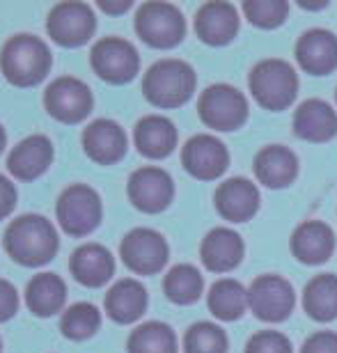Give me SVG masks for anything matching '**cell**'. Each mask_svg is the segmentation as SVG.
<instances>
[{
	"instance_id": "7402d4cb",
	"label": "cell",
	"mask_w": 337,
	"mask_h": 353,
	"mask_svg": "<svg viewBox=\"0 0 337 353\" xmlns=\"http://www.w3.org/2000/svg\"><path fill=\"white\" fill-rule=\"evenodd\" d=\"M238 21L232 3H207L195 14V32L209 46H225L236 37Z\"/></svg>"
},
{
	"instance_id": "5bb4252c",
	"label": "cell",
	"mask_w": 337,
	"mask_h": 353,
	"mask_svg": "<svg viewBox=\"0 0 337 353\" xmlns=\"http://www.w3.org/2000/svg\"><path fill=\"white\" fill-rule=\"evenodd\" d=\"M126 193H129V200L136 209L145 211V214H161L170 207L174 197V183L165 170L147 165L129 176Z\"/></svg>"
},
{
	"instance_id": "30bf717a",
	"label": "cell",
	"mask_w": 337,
	"mask_h": 353,
	"mask_svg": "<svg viewBox=\"0 0 337 353\" xmlns=\"http://www.w3.org/2000/svg\"><path fill=\"white\" fill-rule=\"evenodd\" d=\"M119 255H122V262L129 271L138 275H154L167 264L170 248L156 230L136 228L122 239Z\"/></svg>"
},
{
	"instance_id": "4fadbf2b",
	"label": "cell",
	"mask_w": 337,
	"mask_h": 353,
	"mask_svg": "<svg viewBox=\"0 0 337 353\" xmlns=\"http://www.w3.org/2000/svg\"><path fill=\"white\" fill-rule=\"evenodd\" d=\"M181 165L195 179L214 181L227 170L229 152L216 136L198 133L181 150Z\"/></svg>"
},
{
	"instance_id": "cb8c5ba5",
	"label": "cell",
	"mask_w": 337,
	"mask_h": 353,
	"mask_svg": "<svg viewBox=\"0 0 337 353\" xmlns=\"http://www.w3.org/2000/svg\"><path fill=\"white\" fill-rule=\"evenodd\" d=\"M138 152L147 159H165L177 147V129L163 115H147L133 131Z\"/></svg>"
},
{
	"instance_id": "ffe728a7",
	"label": "cell",
	"mask_w": 337,
	"mask_h": 353,
	"mask_svg": "<svg viewBox=\"0 0 337 353\" xmlns=\"http://www.w3.org/2000/svg\"><path fill=\"white\" fill-rule=\"evenodd\" d=\"M245 252L243 239L229 228H214L202 239L200 257L207 271L212 273H229L241 264Z\"/></svg>"
},
{
	"instance_id": "603a6c76",
	"label": "cell",
	"mask_w": 337,
	"mask_h": 353,
	"mask_svg": "<svg viewBox=\"0 0 337 353\" xmlns=\"http://www.w3.org/2000/svg\"><path fill=\"white\" fill-rule=\"evenodd\" d=\"M53 161V145L46 136H28L14 147L7 159V170L21 181L41 176Z\"/></svg>"
},
{
	"instance_id": "74e56055",
	"label": "cell",
	"mask_w": 337,
	"mask_h": 353,
	"mask_svg": "<svg viewBox=\"0 0 337 353\" xmlns=\"http://www.w3.org/2000/svg\"><path fill=\"white\" fill-rule=\"evenodd\" d=\"M14 204H17V188L7 176L0 174V221L12 214Z\"/></svg>"
},
{
	"instance_id": "60d3db41",
	"label": "cell",
	"mask_w": 337,
	"mask_h": 353,
	"mask_svg": "<svg viewBox=\"0 0 337 353\" xmlns=\"http://www.w3.org/2000/svg\"><path fill=\"white\" fill-rule=\"evenodd\" d=\"M0 349H3V342H0Z\"/></svg>"
},
{
	"instance_id": "d6a6232c",
	"label": "cell",
	"mask_w": 337,
	"mask_h": 353,
	"mask_svg": "<svg viewBox=\"0 0 337 353\" xmlns=\"http://www.w3.org/2000/svg\"><path fill=\"white\" fill-rule=\"evenodd\" d=\"M184 353H227V335L212 321H198L186 330Z\"/></svg>"
},
{
	"instance_id": "4316f807",
	"label": "cell",
	"mask_w": 337,
	"mask_h": 353,
	"mask_svg": "<svg viewBox=\"0 0 337 353\" xmlns=\"http://www.w3.org/2000/svg\"><path fill=\"white\" fill-rule=\"evenodd\" d=\"M67 301V285L60 275L55 273H39L28 282L25 303L32 314L37 316H53L65 307Z\"/></svg>"
},
{
	"instance_id": "ba28073f",
	"label": "cell",
	"mask_w": 337,
	"mask_h": 353,
	"mask_svg": "<svg viewBox=\"0 0 337 353\" xmlns=\"http://www.w3.org/2000/svg\"><path fill=\"white\" fill-rule=\"evenodd\" d=\"M294 305H296V292L283 275H259L248 287V307L262 321H285L294 312Z\"/></svg>"
},
{
	"instance_id": "8fae6325",
	"label": "cell",
	"mask_w": 337,
	"mask_h": 353,
	"mask_svg": "<svg viewBox=\"0 0 337 353\" xmlns=\"http://www.w3.org/2000/svg\"><path fill=\"white\" fill-rule=\"evenodd\" d=\"M48 115L62 124H79L92 112V92L79 79L62 76L55 79L44 92Z\"/></svg>"
},
{
	"instance_id": "5b68a950",
	"label": "cell",
	"mask_w": 337,
	"mask_h": 353,
	"mask_svg": "<svg viewBox=\"0 0 337 353\" xmlns=\"http://www.w3.org/2000/svg\"><path fill=\"white\" fill-rule=\"evenodd\" d=\"M198 115L209 129L236 131L248 119V101H245L243 92H238L234 85L216 83L200 94Z\"/></svg>"
},
{
	"instance_id": "4dcf8cb0",
	"label": "cell",
	"mask_w": 337,
	"mask_h": 353,
	"mask_svg": "<svg viewBox=\"0 0 337 353\" xmlns=\"http://www.w3.org/2000/svg\"><path fill=\"white\" fill-rule=\"evenodd\" d=\"M129 353H177V335L163 321H147L129 335Z\"/></svg>"
},
{
	"instance_id": "ac0fdd59",
	"label": "cell",
	"mask_w": 337,
	"mask_h": 353,
	"mask_svg": "<svg viewBox=\"0 0 337 353\" xmlns=\"http://www.w3.org/2000/svg\"><path fill=\"white\" fill-rule=\"evenodd\" d=\"M83 150L94 163L112 165L126 154V133L112 119H96L83 131Z\"/></svg>"
},
{
	"instance_id": "e0dca14e",
	"label": "cell",
	"mask_w": 337,
	"mask_h": 353,
	"mask_svg": "<svg viewBox=\"0 0 337 353\" xmlns=\"http://www.w3.org/2000/svg\"><path fill=\"white\" fill-rule=\"evenodd\" d=\"M292 255L307 266H317L331 259L335 250V232L321 221L300 223L289 239Z\"/></svg>"
},
{
	"instance_id": "ab89813d",
	"label": "cell",
	"mask_w": 337,
	"mask_h": 353,
	"mask_svg": "<svg viewBox=\"0 0 337 353\" xmlns=\"http://www.w3.org/2000/svg\"><path fill=\"white\" fill-rule=\"evenodd\" d=\"M5 143H7V136H5V129L0 126V152L5 150Z\"/></svg>"
},
{
	"instance_id": "9c48e42d",
	"label": "cell",
	"mask_w": 337,
	"mask_h": 353,
	"mask_svg": "<svg viewBox=\"0 0 337 353\" xmlns=\"http://www.w3.org/2000/svg\"><path fill=\"white\" fill-rule=\"evenodd\" d=\"M90 65L99 79L122 85L136 79L140 69V55L136 46L126 39L106 37L99 39L90 51Z\"/></svg>"
},
{
	"instance_id": "44dd1931",
	"label": "cell",
	"mask_w": 337,
	"mask_h": 353,
	"mask_svg": "<svg viewBox=\"0 0 337 353\" xmlns=\"http://www.w3.org/2000/svg\"><path fill=\"white\" fill-rule=\"evenodd\" d=\"M294 133L307 143H328L337 136V112L324 99H307L294 112Z\"/></svg>"
},
{
	"instance_id": "836d02e7",
	"label": "cell",
	"mask_w": 337,
	"mask_h": 353,
	"mask_svg": "<svg viewBox=\"0 0 337 353\" xmlns=\"http://www.w3.org/2000/svg\"><path fill=\"white\" fill-rule=\"evenodd\" d=\"M243 14L255 28L273 30V28L285 23L287 14H289V5L285 0H245Z\"/></svg>"
},
{
	"instance_id": "277c9868",
	"label": "cell",
	"mask_w": 337,
	"mask_h": 353,
	"mask_svg": "<svg viewBox=\"0 0 337 353\" xmlns=\"http://www.w3.org/2000/svg\"><path fill=\"white\" fill-rule=\"evenodd\" d=\"M248 85L255 101L262 108L278 112L287 110L296 101L298 94V76L287 60L269 58L252 67Z\"/></svg>"
},
{
	"instance_id": "d590c367",
	"label": "cell",
	"mask_w": 337,
	"mask_h": 353,
	"mask_svg": "<svg viewBox=\"0 0 337 353\" xmlns=\"http://www.w3.org/2000/svg\"><path fill=\"white\" fill-rule=\"evenodd\" d=\"M300 353H337V333L319 330V333L310 335L300 347Z\"/></svg>"
},
{
	"instance_id": "1f68e13d",
	"label": "cell",
	"mask_w": 337,
	"mask_h": 353,
	"mask_svg": "<svg viewBox=\"0 0 337 353\" xmlns=\"http://www.w3.org/2000/svg\"><path fill=\"white\" fill-rule=\"evenodd\" d=\"M101 326V312L92 303H76L69 310H65L60 319L62 335L69 340H88L92 337Z\"/></svg>"
},
{
	"instance_id": "e575fe53",
	"label": "cell",
	"mask_w": 337,
	"mask_h": 353,
	"mask_svg": "<svg viewBox=\"0 0 337 353\" xmlns=\"http://www.w3.org/2000/svg\"><path fill=\"white\" fill-rule=\"evenodd\" d=\"M245 353H294L289 337L280 330H259L245 344Z\"/></svg>"
},
{
	"instance_id": "7a4b0ae2",
	"label": "cell",
	"mask_w": 337,
	"mask_h": 353,
	"mask_svg": "<svg viewBox=\"0 0 337 353\" xmlns=\"http://www.w3.org/2000/svg\"><path fill=\"white\" fill-rule=\"evenodd\" d=\"M53 58L48 46L34 34H14L0 51V69L17 88L37 85L51 72Z\"/></svg>"
},
{
	"instance_id": "83f0119b",
	"label": "cell",
	"mask_w": 337,
	"mask_h": 353,
	"mask_svg": "<svg viewBox=\"0 0 337 353\" xmlns=\"http://www.w3.org/2000/svg\"><path fill=\"white\" fill-rule=\"evenodd\" d=\"M207 305L216 319L236 321L241 319L248 307V289L234 278L216 280L207 294Z\"/></svg>"
},
{
	"instance_id": "484cf974",
	"label": "cell",
	"mask_w": 337,
	"mask_h": 353,
	"mask_svg": "<svg viewBox=\"0 0 337 353\" xmlns=\"http://www.w3.org/2000/svg\"><path fill=\"white\" fill-rule=\"evenodd\" d=\"M147 310V289L138 280L124 278L115 282L106 294V312L117 323H133Z\"/></svg>"
},
{
	"instance_id": "8992f818",
	"label": "cell",
	"mask_w": 337,
	"mask_h": 353,
	"mask_svg": "<svg viewBox=\"0 0 337 353\" xmlns=\"http://www.w3.org/2000/svg\"><path fill=\"white\" fill-rule=\"evenodd\" d=\"M58 221L60 228L72 236H88L101 223V197L94 188L85 183H74L62 190L58 200Z\"/></svg>"
},
{
	"instance_id": "8d00e7d4",
	"label": "cell",
	"mask_w": 337,
	"mask_h": 353,
	"mask_svg": "<svg viewBox=\"0 0 337 353\" xmlns=\"http://www.w3.org/2000/svg\"><path fill=\"white\" fill-rule=\"evenodd\" d=\"M19 310V294L12 282L0 278V323L12 319Z\"/></svg>"
},
{
	"instance_id": "9a60e30c",
	"label": "cell",
	"mask_w": 337,
	"mask_h": 353,
	"mask_svg": "<svg viewBox=\"0 0 337 353\" xmlns=\"http://www.w3.org/2000/svg\"><path fill=\"white\" fill-rule=\"evenodd\" d=\"M296 60L305 74L328 76L337 69V37L326 28L303 32L296 44Z\"/></svg>"
},
{
	"instance_id": "b9f144b4",
	"label": "cell",
	"mask_w": 337,
	"mask_h": 353,
	"mask_svg": "<svg viewBox=\"0 0 337 353\" xmlns=\"http://www.w3.org/2000/svg\"><path fill=\"white\" fill-rule=\"evenodd\" d=\"M335 99H337V92H335Z\"/></svg>"
},
{
	"instance_id": "6da1fadb",
	"label": "cell",
	"mask_w": 337,
	"mask_h": 353,
	"mask_svg": "<svg viewBox=\"0 0 337 353\" xmlns=\"http://www.w3.org/2000/svg\"><path fill=\"white\" fill-rule=\"evenodd\" d=\"M5 250L14 262L41 266L51 262L58 252V232L44 216L25 214L7 225Z\"/></svg>"
},
{
	"instance_id": "f1b7e54d",
	"label": "cell",
	"mask_w": 337,
	"mask_h": 353,
	"mask_svg": "<svg viewBox=\"0 0 337 353\" xmlns=\"http://www.w3.org/2000/svg\"><path fill=\"white\" fill-rule=\"evenodd\" d=\"M303 310L314 321L328 323L337 319V275L321 273L303 289Z\"/></svg>"
},
{
	"instance_id": "f35d334b",
	"label": "cell",
	"mask_w": 337,
	"mask_h": 353,
	"mask_svg": "<svg viewBox=\"0 0 337 353\" xmlns=\"http://www.w3.org/2000/svg\"><path fill=\"white\" fill-rule=\"evenodd\" d=\"M133 3L131 0H99V7L106 14H112V17H117V14H124L129 10Z\"/></svg>"
},
{
	"instance_id": "2e32d148",
	"label": "cell",
	"mask_w": 337,
	"mask_h": 353,
	"mask_svg": "<svg viewBox=\"0 0 337 353\" xmlns=\"http://www.w3.org/2000/svg\"><path fill=\"white\" fill-rule=\"evenodd\" d=\"M218 214L229 223H245L257 214L259 209V190L250 179L232 176L225 179L214 195Z\"/></svg>"
},
{
	"instance_id": "f546056e",
	"label": "cell",
	"mask_w": 337,
	"mask_h": 353,
	"mask_svg": "<svg viewBox=\"0 0 337 353\" xmlns=\"http://www.w3.org/2000/svg\"><path fill=\"white\" fill-rule=\"evenodd\" d=\"M202 289H205V280L193 264L172 266L163 280V292L167 301L177 303V305H191L202 296Z\"/></svg>"
},
{
	"instance_id": "3957f363",
	"label": "cell",
	"mask_w": 337,
	"mask_h": 353,
	"mask_svg": "<svg viewBox=\"0 0 337 353\" xmlns=\"http://www.w3.org/2000/svg\"><path fill=\"white\" fill-rule=\"evenodd\" d=\"M195 72L184 60L165 58L147 69L143 79V94L156 108H179L195 92Z\"/></svg>"
},
{
	"instance_id": "d4e9b609",
	"label": "cell",
	"mask_w": 337,
	"mask_h": 353,
	"mask_svg": "<svg viewBox=\"0 0 337 353\" xmlns=\"http://www.w3.org/2000/svg\"><path fill=\"white\" fill-rule=\"evenodd\" d=\"M72 275L85 287H101L115 273V259L99 243H85L72 255Z\"/></svg>"
},
{
	"instance_id": "52a82bcc",
	"label": "cell",
	"mask_w": 337,
	"mask_h": 353,
	"mask_svg": "<svg viewBox=\"0 0 337 353\" xmlns=\"http://www.w3.org/2000/svg\"><path fill=\"white\" fill-rule=\"evenodd\" d=\"M136 32L147 46L172 48L186 34L184 14L170 3H145L136 14Z\"/></svg>"
},
{
	"instance_id": "7c38bea8",
	"label": "cell",
	"mask_w": 337,
	"mask_h": 353,
	"mask_svg": "<svg viewBox=\"0 0 337 353\" xmlns=\"http://www.w3.org/2000/svg\"><path fill=\"white\" fill-rule=\"evenodd\" d=\"M46 30L55 44L76 48L83 46L96 30L92 7L85 3H60L55 5L46 21Z\"/></svg>"
},
{
	"instance_id": "d6986e66",
	"label": "cell",
	"mask_w": 337,
	"mask_h": 353,
	"mask_svg": "<svg viewBox=\"0 0 337 353\" xmlns=\"http://www.w3.org/2000/svg\"><path fill=\"white\" fill-rule=\"evenodd\" d=\"M257 181L266 188H287L298 174V157L285 145H266L252 161Z\"/></svg>"
}]
</instances>
